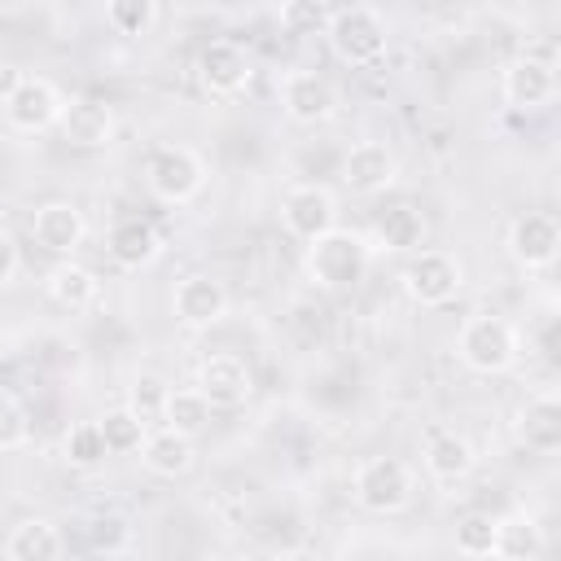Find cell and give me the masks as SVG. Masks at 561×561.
Here are the masks:
<instances>
[{
    "label": "cell",
    "instance_id": "d4e9b609",
    "mask_svg": "<svg viewBox=\"0 0 561 561\" xmlns=\"http://www.w3.org/2000/svg\"><path fill=\"white\" fill-rule=\"evenodd\" d=\"M491 557H504V561H535V557H543V535H539L535 517L522 513V508L495 517V548H491Z\"/></svg>",
    "mask_w": 561,
    "mask_h": 561
},
{
    "label": "cell",
    "instance_id": "e0dca14e",
    "mask_svg": "<svg viewBox=\"0 0 561 561\" xmlns=\"http://www.w3.org/2000/svg\"><path fill=\"white\" fill-rule=\"evenodd\" d=\"M88 237V219L75 202H44L31 215V241L57 259H70Z\"/></svg>",
    "mask_w": 561,
    "mask_h": 561
},
{
    "label": "cell",
    "instance_id": "ac0fdd59",
    "mask_svg": "<svg viewBox=\"0 0 561 561\" xmlns=\"http://www.w3.org/2000/svg\"><path fill=\"white\" fill-rule=\"evenodd\" d=\"M105 254L114 259V267L140 272V267L158 263V254H162V232H158V224L145 219V215H123V219L105 232Z\"/></svg>",
    "mask_w": 561,
    "mask_h": 561
},
{
    "label": "cell",
    "instance_id": "f1b7e54d",
    "mask_svg": "<svg viewBox=\"0 0 561 561\" xmlns=\"http://www.w3.org/2000/svg\"><path fill=\"white\" fill-rule=\"evenodd\" d=\"M105 22L114 35L140 39L158 22V0H105Z\"/></svg>",
    "mask_w": 561,
    "mask_h": 561
},
{
    "label": "cell",
    "instance_id": "83f0119b",
    "mask_svg": "<svg viewBox=\"0 0 561 561\" xmlns=\"http://www.w3.org/2000/svg\"><path fill=\"white\" fill-rule=\"evenodd\" d=\"M105 438H101V425L96 421H75L70 430H66V438H61V460L70 465V469H96V465H105Z\"/></svg>",
    "mask_w": 561,
    "mask_h": 561
},
{
    "label": "cell",
    "instance_id": "d590c367",
    "mask_svg": "<svg viewBox=\"0 0 561 561\" xmlns=\"http://www.w3.org/2000/svg\"><path fill=\"white\" fill-rule=\"evenodd\" d=\"M18 83H22V70H18V66H9V61H0V101H4Z\"/></svg>",
    "mask_w": 561,
    "mask_h": 561
},
{
    "label": "cell",
    "instance_id": "7c38bea8",
    "mask_svg": "<svg viewBox=\"0 0 561 561\" xmlns=\"http://www.w3.org/2000/svg\"><path fill=\"white\" fill-rule=\"evenodd\" d=\"M337 180H342V188L355 193V197H377V193L394 188V180H399V158H394V149L381 145V140H355V145L342 153Z\"/></svg>",
    "mask_w": 561,
    "mask_h": 561
},
{
    "label": "cell",
    "instance_id": "4316f807",
    "mask_svg": "<svg viewBox=\"0 0 561 561\" xmlns=\"http://www.w3.org/2000/svg\"><path fill=\"white\" fill-rule=\"evenodd\" d=\"M96 425H101V438H105V451L110 456H136L145 447V434H149V421L136 416L127 403L123 408H105L96 416Z\"/></svg>",
    "mask_w": 561,
    "mask_h": 561
},
{
    "label": "cell",
    "instance_id": "ba28073f",
    "mask_svg": "<svg viewBox=\"0 0 561 561\" xmlns=\"http://www.w3.org/2000/svg\"><path fill=\"white\" fill-rule=\"evenodd\" d=\"M280 110L298 127H320V123L337 118L342 96L320 70H285L280 75Z\"/></svg>",
    "mask_w": 561,
    "mask_h": 561
},
{
    "label": "cell",
    "instance_id": "30bf717a",
    "mask_svg": "<svg viewBox=\"0 0 561 561\" xmlns=\"http://www.w3.org/2000/svg\"><path fill=\"white\" fill-rule=\"evenodd\" d=\"M500 92H504V105L517 110V114H535V110H548L561 92V79H557V66L530 57V53H517L504 75H500Z\"/></svg>",
    "mask_w": 561,
    "mask_h": 561
},
{
    "label": "cell",
    "instance_id": "44dd1931",
    "mask_svg": "<svg viewBox=\"0 0 561 561\" xmlns=\"http://www.w3.org/2000/svg\"><path fill=\"white\" fill-rule=\"evenodd\" d=\"M57 127L70 149H105L114 140V110L105 101L79 96V101H66Z\"/></svg>",
    "mask_w": 561,
    "mask_h": 561
},
{
    "label": "cell",
    "instance_id": "277c9868",
    "mask_svg": "<svg viewBox=\"0 0 561 561\" xmlns=\"http://www.w3.org/2000/svg\"><path fill=\"white\" fill-rule=\"evenodd\" d=\"M324 39L333 48V57L351 70H368L386 57L390 48V31L381 22L377 9L368 4H346V9H333L329 22H324Z\"/></svg>",
    "mask_w": 561,
    "mask_h": 561
},
{
    "label": "cell",
    "instance_id": "5bb4252c",
    "mask_svg": "<svg viewBox=\"0 0 561 561\" xmlns=\"http://www.w3.org/2000/svg\"><path fill=\"white\" fill-rule=\"evenodd\" d=\"M171 311H175V324H184L193 333L215 329L228 316V289H224V280H215L206 272H188L171 289Z\"/></svg>",
    "mask_w": 561,
    "mask_h": 561
},
{
    "label": "cell",
    "instance_id": "d6986e66",
    "mask_svg": "<svg viewBox=\"0 0 561 561\" xmlns=\"http://www.w3.org/2000/svg\"><path fill=\"white\" fill-rule=\"evenodd\" d=\"M425 232H430L425 215L412 202H394V206L377 210V219L364 237H368L373 254H412L416 245H425Z\"/></svg>",
    "mask_w": 561,
    "mask_h": 561
},
{
    "label": "cell",
    "instance_id": "8fae6325",
    "mask_svg": "<svg viewBox=\"0 0 561 561\" xmlns=\"http://www.w3.org/2000/svg\"><path fill=\"white\" fill-rule=\"evenodd\" d=\"M280 224L298 241L324 237L329 228H337V197H333V188H324L316 180L289 184L285 197H280Z\"/></svg>",
    "mask_w": 561,
    "mask_h": 561
},
{
    "label": "cell",
    "instance_id": "8992f818",
    "mask_svg": "<svg viewBox=\"0 0 561 561\" xmlns=\"http://www.w3.org/2000/svg\"><path fill=\"white\" fill-rule=\"evenodd\" d=\"M145 188L167 206H188L206 188V162L188 145H158L145 158Z\"/></svg>",
    "mask_w": 561,
    "mask_h": 561
},
{
    "label": "cell",
    "instance_id": "ffe728a7",
    "mask_svg": "<svg viewBox=\"0 0 561 561\" xmlns=\"http://www.w3.org/2000/svg\"><path fill=\"white\" fill-rule=\"evenodd\" d=\"M513 434L522 447L539 451V456H552L561 447V399L557 390H539L535 399H526L513 416Z\"/></svg>",
    "mask_w": 561,
    "mask_h": 561
},
{
    "label": "cell",
    "instance_id": "7a4b0ae2",
    "mask_svg": "<svg viewBox=\"0 0 561 561\" xmlns=\"http://www.w3.org/2000/svg\"><path fill=\"white\" fill-rule=\"evenodd\" d=\"M456 359L469 373L500 377V373L517 368V359H522V333H517L513 320H504L495 311H478L456 333Z\"/></svg>",
    "mask_w": 561,
    "mask_h": 561
},
{
    "label": "cell",
    "instance_id": "f546056e",
    "mask_svg": "<svg viewBox=\"0 0 561 561\" xmlns=\"http://www.w3.org/2000/svg\"><path fill=\"white\" fill-rule=\"evenodd\" d=\"M88 548L105 552V557L131 552V522L123 513H96L92 526H88Z\"/></svg>",
    "mask_w": 561,
    "mask_h": 561
},
{
    "label": "cell",
    "instance_id": "603a6c76",
    "mask_svg": "<svg viewBox=\"0 0 561 561\" xmlns=\"http://www.w3.org/2000/svg\"><path fill=\"white\" fill-rule=\"evenodd\" d=\"M140 460H145V469H149L153 478H184V473L193 469L197 451H193V438H188V434H175V430L158 425V430L145 434Z\"/></svg>",
    "mask_w": 561,
    "mask_h": 561
},
{
    "label": "cell",
    "instance_id": "52a82bcc",
    "mask_svg": "<svg viewBox=\"0 0 561 561\" xmlns=\"http://www.w3.org/2000/svg\"><path fill=\"white\" fill-rule=\"evenodd\" d=\"M557 250H561V224L552 210H526L504 232V254L522 272H548L557 263Z\"/></svg>",
    "mask_w": 561,
    "mask_h": 561
},
{
    "label": "cell",
    "instance_id": "2e32d148",
    "mask_svg": "<svg viewBox=\"0 0 561 561\" xmlns=\"http://www.w3.org/2000/svg\"><path fill=\"white\" fill-rule=\"evenodd\" d=\"M421 465H425V473H430L438 486H460V482L473 473L478 451H473V443H469L460 430L430 425V430H425V443H421Z\"/></svg>",
    "mask_w": 561,
    "mask_h": 561
},
{
    "label": "cell",
    "instance_id": "6da1fadb",
    "mask_svg": "<svg viewBox=\"0 0 561 561\" xmlns=\"http://www.w3.org/2000/svg\"><path fill=\"white\" fill-rule=\"evenodd\" d=\"M307 280L324 294H351L364 285L368 267H373V245L364 232H351V228H329L324 237L307 241Z\"/></svg>",
    "mask_w": 561,
    "mask_h": 561
},
{
    "label": "cell",
    "instance_id": "cb8c5ba5",
    "mask_svg": "<svg viewBox=\"0 0 561 561\" xmlns=\"http://www.w3.org/2000/svg\"><path fill=\"white\" fill-rule=\"evenodd\" d=\"M61 552H66V539L48 517H26L4 539V557L9 561H57Z\"/></svg>",
    "mask_w": 561,
    "mask_h": 561
},
{
    "label": "cell",
    "instance_id": "7402d4cb",
    "mask_svg": "<svg viewBox=\"0 0 561 561\" xmlns=\"http://www.w3.org/2000/svg\"><path fill=\"white\" fill-rule=\"evenodd\" d=\"M44 294H48V302H57L61 311H88V307L96 302V294H101V280H96V272H92L88 263H79V259L70 254V259H57V263L48 267Z\"/></svg>",
    "mask_w": 561,
    "mask_h": 561
},
{
    "label": "cell",
    "instance_id": "836d02e7",
    "mask_svg": "<svg viewBox=\"0 0 561 561\" xmlns=\"http://www.w3.org/2000/svg\"><path fill=\"white\" fill-rule=\"evenodd\" d=\"M324 22H329V13H324L316 0H285V4H280V31L294 35V39L324 35Z\"/></svg>",
    "mask_w": 561,
    "mask_h": 561
},
{
    "label": "cell",
    "instance_id": "484cf974",
    "mask_svg": "<svg viewBox=\"0 0 561 561\" xmlns=\"http://www.w3.org/2000/svg\"><path fill=\"white\" fill-rule=\"evenodd\" d=\"M210 403H206V394L197 390V386H171L167 390V399H162V425L167 430H175V434H188V438H197L206 425H210Z\"/></svg>",
    "mask_w": 561,
    "mask_h": 561
},
{
    "label": "cell",
    "instance_id": "4fadbf2b",
    "mask_svg": "<svg viewBox=\"0 0 561 561\" xmlns=\"http://www.w3.org/2000/svg\"><path fill=\"white\" fill-rule=\"evenodd\" d=\"M254 79V66H250V53L232 39H210L202 53H197V83L206 96H241Z\"/></svg>",
    "mask_w": 561,
    "mask_h": 561
},
{
    "label": "cell",
    "instance_id": "d6a6232c",
    "mask_svg": "<svg viewBox=\"0 0 561 561\" xmlns=\"http://www.w3.org/2000/svg\"><path fill=\"white\" fill-rule=\"evenodd\" d=\"M167 390H171V386H167L158 373H136L131 386H127V408H131L136 416H145V421H158Z\"/></svg>",
    "mask_w": 561,
    "mask_h": 561
},
{
    "label": "cell",
    "instance_id": "1f68e13d",
    "mask_svg": "<svg viewBox=\"0 0 561 561\" xmlns=\"http://www.w3.org/2000/svg\"><path fill=\"white\" fill-rule=\"evenodd\" d=\"M31 438V412L18 394L0 390V451H18Z\"/></svg>",
    "mask_w": 561,
    "mask_h": 561
},
{
    "label": "cell",
    "instance_id": "3957f363",
    "mask_svg": "<svg viewBox=\"0 0 561 561\" xmlns=\"http://www.w3.org/2000/svg\"><path fill=\"white\" fill-rule=\"evenodd\" d=\"M351 495L373 517H394L416 500V469L403 456H368L351 473Z\"/></svg>",
    "mask_w": 561,
    "mask_h": 561
},
{
    "label": "cell",
    "instance_id": "4dcf8cb0",
    "mask_svg": "<svg viewBox=\"0 0 561 561\" xmlns=\"http://www.w3.org/2000/svg\"><path fill=\"white\" fill-rule=\"evenodd\" d=\"M451 543H456L460 557H491V548H495V517L491 513H465L456 522Z\"/></svg>",
    "mask_w": 561,
    "mask_h": 561
},
{
    "label": "cell",
    "instance_id": "8d00e7d4",
    "mask_svg": "<svg viewBox=\"0 0 561 561\" xmlns=\"http://www.w3.org/2000/svg\"><path fill=\"white\" fill-rule=\"evenodd\" d=\"M57 4H79V0H57Z\"/></svg>",
    "mask_w": 561,
    "mask_h": 561
},
{
    "label": "cell",
    "instance_id": "5b68a950",
    "mask_svg": "<svg viewBox=\"0 0 561 561\" xmlns=\"http://www.w3.org/2000/svg\"><path fill=\"white\" fill-rule=\"evenodd\" d=\"M399 285H403L408 302H416V307H447L465 289V263L451 250L416 245L408 254V263L399 267Z\"/></svg>",
    "mask_w": 561,
    "mask_h": 561
},
{
    "label": "cell",
    "instance_id": "e575fe53",
    "mask_svg": "<svg viewBox=\"0 0 561 561\" xmlns=\"http://www.w3.org/2000/svg\"><path fill=\"white\" fill-rule=\"evenodd\" d=\"M18 267H22L18 241H13V232H4V228H0V285H9V280L18 276Z\"/></svg>",
    "mask_w": 561,
    "mask_h": 561
},
{
    "label": "cell",
    "instance_id": "9c48e42d",
    "mask_svg": "<svg viewBox=\"0 0 561 561\" xmlns=\"http://www.w3.org/2000/svg\"><path fill=\"white\" fill-rule=\"evenodd\" d=\"M4 105V123L22 136H35V131H48L57 127L61 110H66V96L53 79L44 75H22V83L0 101Z\"/></svg>",
    "mask_w": 561,
    "mask_h": 561
},
{
    "label": "cell",
    "instance_id": "9a60e30c",
    "mask_svg": "<svg viewBox=\"0 0 561 561\" xmlns=\"http://www.w3.org/2000/svg\"><path fill=\"white\" fill-rule=\"evenodd\" d=\"M193 386L206 394L210 408H241V403L254 394V373H250V364H245L241 355L215 351V355H206V359L197 364Z\"/></svg>",
    "mask_w": 561,
    "mask_h": 561
}]
</instances>
